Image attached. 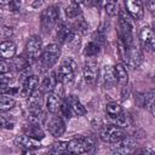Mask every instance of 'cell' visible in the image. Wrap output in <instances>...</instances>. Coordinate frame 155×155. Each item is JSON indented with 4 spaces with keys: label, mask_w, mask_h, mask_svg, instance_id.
I'll return each instance as SVG.
<instances>
[{
    "label": "cell",
    "mask_w": 155,
    "mask_h": 155,
    "mask_svg": "<svg viewBox=\"0 0 155 155\" xmlns=\"http://www.w3.org/2000/svg\"><path fill=\"white\" fill-rule=\"evenodd\" d=\"M46 127L53 137H61L65 132V124L63 119L56 114L50 116V119L46 121Z\"/></svg>",
    "instance_id": "ba28073f"
},
{
    "label": "cell",
    "mask_w": 155,
    "mask_h": 155,
    "mask_svg": "<svg viewBox=\"0 0 155 155\" xmlns=\"http://www.w3.org/2000/svg\"><path fill=\"white\" fill-rule=\"evenodd\" d=\"M99 137L105 143H117L120 139L126 137V132L121 126L117 125H109L101 130Z\"/></svg>",
    "instance_id": "52a82bcc"
},
{
    "label": "cell",
    "mask_w": 155,
    "mask_h": 155,
    "mask_svg": "<svg viewBox=\"0 0 155 155\" xmlns=\"http://www.w3.org/2000/svg\"><path fill=\"white\" fill-rule=\"evenodd\" d=\"M23 132H24V134H27L28 137L34 138V139H36V140H41V139L45 138V132L42 131V128L39 126L38 122H33V124H29V125L24 126Z\"/></svg>",
    "instance_id": "d6986e66"
},
{
    "label": "cell",
    "mask_w": 155,
    "mask_h": 155,
    "mask_svg": "<svg viewBox=\"0 0 155 155\" xmlns=\"http://www.w3.org/2000/svg\"><path fill=\"white\" fill-rule=\"evenodd\" d=\"M57 85H58V81H57L56 74L54 73H50L44 78V80L41 82V86H40V91L42 93H48L52 90H54V87Z\"/></svg>",
    "instance_id": "44dd1931"
},
{
    "label": "cell",
    "mask_w": 155,
    "mask_h": 155,
    "mask_svg": "<svg viewBox=\"0 0 155 155\" xmlns=\"http://www.w3.org/2000/svg\"><path fill=\"white\" fill-rule=\"evenodd\" d=\"M126 12L136 21L142 19L144 16V7L140 0H125Z\"/></svg>",
    "instance_id": "8fae6325"
},
{
    "label": "cell",
    "mask_w": 155,
    "mask_h": 155,
    "mask_svg": "<svg viewBox=\"0 0 155 155\" xmlns=\"http://www.w3.org/2000/svg\"><path fill=\"white\" fill-rule=\"evenodd\" d=\"M42 2H44V0H31V6L33 7H39V6L42 5Z\"/></svg>",
    "instance_id": "74e56055"
},
{
    "label": "cell",
    "mask_w": 155,
    "mask_h": 155,
    "mask_svg": "<svg viewBox=\"0 0 155 155\" xmlns=\"http://www.w3.org/2000/svg\"><path fill=\"white\" fill-rule=\"evenodd\" d=\"M28 65H29V62H28V59L25 58V56H24V57H23V56H21V57H13L12 67H13L16 70L23 71V70H25V69L28 68Z\"/></svg>",
    "instance_id": "d4e9b609"
},
{
    "label": "cell",
    "mask_w": 155,
    "mask_h": 155,
    "mask_svg": "<svg viewBox=\"0 0 155 155\" xmlns=\"http://www.w3.org/2000/svg\"><path fill=\"white\" fill-rule=\"evenodd\" d=\"M65 103L68 104V107L70 108V111L73 114V116H82L86 114V109L82 105V103L80 102V99L75 96V94H70L65 99Z\"/></svg>",
    "instance_id": "9a60e30c"
},
{
    "label": "cell",
    "mask_w": 155,
    "mask_h": 155,
    "mask_svg": "<svg viewBox=\"0 0 155 155\" xmlns=\"http://www.w3.org/2000/svg\"><path fill=\"white\" fill-rule=\"evenodd\" d=\"M12 92H16V90H12L11 87H8V84L0 82V94H11Z\"/></svg>",
    "instance_id": "836d02e7"
},
{
    "label": "cell",
    "mask_w": 155,
    "mask_h": 155,
    "mask_svg": "<svg viewBox=\"0 0 155 155\" xmlns=\"http://www.w3.org/2000/svg\"><path fill=\"white\" fill-rule=\"evenodd\" d=\"M98 73H99V70L94 62L88 61L84 64L82 74H84V79L87 84H93L98 78Z\"/></svg>",
    "instance_id": "2e32d148"
},
{
    "label": "cell",
    "mask_w": 155,
    "mask_h": 155,
    "mask_svg": "<svg viewBox=\"0 0 155 155\" xmlns=\"http://www.w3.org/2000/svg\"><path fill=\"white\" fill-rule=\"evenodd\" d=\"M73 30H74V33L75 31H79V33H85L87 29H88V24H87V22L85 21V19H82V18H80V19H78L75 23H74V25H73Z\"/></svg>",
    "instance_id": "4dcf8cb0"
},
{
    "label": "cell",
    "mask_w": 155,
    "mask_h": 155,
    "mask_svg": "<svg viewBox=\"0 0 155 155\" xmlns=\"http://www.w3.org/2000/svg\"><path fill=\"white\" fill-rule=\"evenodd\" d=\"M84 2H86L88 6H94V5H97L98 0H84Z\"/></svg>",
    "instance_id": "f35d334b"
},
{
    "label": "cell",
    "mask_w": 155,
    "mask_h": 155,
    "mask_svg": "<svg viewBox=\"0 0 155 155\" xmlns=\"http://www.w3.org/2000/svg\"><path fill=\"white\" fill-rule=\"evenodd\" d=\"M8 64L7 63H5L4 61H0V74L1 73H7L8 71Z\"/></svg>",
    "instance_id": "8d00e7d4"
},
{
    "label": "cell",
    "mask_w": 155,
    "mask_h": 155,
    "mask_svg": "<svg viewBox=\"0 0 155 155\" xmlns=\"http://www.w3.org/2000/svg\"><path fill=\"white\" fill-rule=\"evenodd\" d=\"M102 80L107 88H111L116 84V79L114 75V69L110 65H105L102 70Z\"/></svg>",
    "instance_id": "7402d4cb"
},
{
    "label": "cell",
    "mask_w": 155,
    "mask_h": 155,
    "mask_svg": "<svg viewBox=\"0 0 155 155\" xmlns=\"http://www.w3.org/2000/svg\"><path fill=\"white\" fill-rule=\"evenodd\" d=\"M78 69V64L73 58H65L58 67L56 74L58 84H69L74 80L75 73Z\"/></svg>",
    "instance_id": "7a4b0ae2"
},
{
    "label": "cell",
    "mask_w": 155,
    "mask_h": 155,
    "mask_svg": "<svg viewBox=\"0 0 155 155\" xmlns=\"http://www.w3.org/2000/svg\"><path fill=\"white\" fill-rule=\"evenodd\" d=\"M145 5H147L148 10L153 13L155 10V0H145Z\"/></svg>",
    "instance_id": "d590c367"
},
{
    "label": "cell",
    "mask_w": 155,
    "mask_h": 155,
    "mask_svg": "<svg viewBox=\"0 0 155 155\" xmlns=\"http://www.w3.org/2000/svg\"><path fill=\"white\" fill-rule=\"evenodd\" d=\"M7 5L11 12H18L21 10V0H11Z\"/></svg>",
    "instance_id": "d6a6232c"
},
{
    "label": "cell",
    "mask_w": 155,
    "mask_h": 155,
    "mask_svg": "<svg viewBox=\"0 0 155 155\" xmlns=\"http://www.w3.org/2000/svg\"><path fill=\"white\" fill-rule=\"evenodd\" d=\"M12 81V75L10 73H1L0 74V82L1 84H8Z\"/></svg>",
    "instance_id": "e575fe53"
},
{
    "label": "cell",
    "mask_w": 155,
    "mask_h": 155,
    "mask_svg": "<svg viewBox=\"0 0 155 155\" xmlns=\"http://www.w3.org/2000/svg\"><path fill=\"white\" fill-rule=\"evenodd\" d=\"M58 17H59V11L57 6H48L47 8H45L40 16L41 30L44 33H50L57 24Z\"/></svg>",
    "instance_id": "5b68a950"
},
{
    "label": "cell",
    "mask_w": 155,
    "mask_h": 155,
    "mask_svg": "<svg viewBox=\"0 0 155 155\" xmlns=\"http://www.w3.org/2000/svg\"><path fill=\"white\" fill-rule=\"evenodd\" d=\"M61 56V47L57 44H48L41 51L39 57V67L41 71H48L57 62Z\"/></svg>",
    "instance_id": "6da1fadb"
},
{
    "label": "cell",
    "mask_w": 155,
    "mask_h": 155,
    "mask_svg": "<svg viewBox=\"0 0 155 155\" xmlns=\"http://www.w3.org/2000/svg\"><path fill=\"white\" fill-rule=\"evenodd\" d=\"M143 102L144 105L149 109L150 114L154 115V91H149L148 93L143 94Z\"/></svg>",
    "instance_id": "f546056e"
},
{
    "label": "cell",
    "mask_w": 155,
    "mask_h": 155,
    "mask_svg": "<svg viewBox=\"0 0 155 155\" xmlns=\"http://www.w3.org/2000/svg\"><path fill=\"white\" fill-rule=\"evenodd\" d=\"M104 40H105V34H104V31H103L102 29H99V30H97V31L93 33V35H92V41H94V42H97L99 46H102V45L104 44Z\"/></svg>",
    "instance_id": "1f68e13d"
},
{
    "label": "cell",
    "mask_w": 155,
    "mask_h": 155,
    "mask_svg": "<svg viewBox=\"0 0 155 155\" xmlns=\"http://www.w3.org/2000/svg\"><path fill=\"white\" fill-rule=\"evenodd\" d=\"M105 111H107L108 116L111 119H120L122 116V107L120 104H117L116 102H109L107 104Z\"/></svg>",
    "instance_id": "603a6c76"
},
{
    "label": "cell",
    "mask_w": 155,
    "mask_h": 155,
    "mask_svg": "<svg viewBox=\"0 0 155 155\" xmlns=\"http://www.w3.org/2000/svg\"><path fill=\"white\" fill-rule=\"evenodd\" d=\"M99 50H101V46H99L97 42H94V41L91 40V41L85 46L84 54H85L86 57H93V56H96V54L99 52Z\"/></svg>",
    "instance_id": "484cf974"
},
{
    "label": "cell",
    "mask_w": 155,
    "mask_h": 155,
    "mask_svg": "<svg viewBox=\"0 0 155 155\" xmlns=\"http://www.w3.org/2000/svg\"><path fill=\"white\" fill-rule=\"evenodd\" d=\"M16 44L13 41L6 40L0 42V58L2 59H12L16 56Z\"/></svg>",
    "instance_id": "e0dca14e"
},
{
    "label": "cell",
    "mask_w": 155,
    "mask_h": 155,
    "mask_svg": "<svg viewBox=\"0 0 155 155\" xmlns=\"http://www.w3.org/2000/svg\"><path fill=\"white\" fill-rule=\"evenodd\" d=\"M16 105V101L7 94H0V111L11 110Z\"/></svg>",
    "instance_id": "cb8c5ba5"
},
{
    "label": "cell",
    "mask_w": 155,
    "mask_h": 155,
    "mask_svg": "<svg viewBox=\"0 0 155 155\" xmlns=\"http://www.w3.org/2000/svg\"><path fill=\"white\" fill-rule=\"evenodd\" d=\"M1 127H2V124H1V122H0V130H1Z\"/></svg>",
    "instance_id": "b9f144b4"
},
{
    "label": "cell",
    "mask_w": 155,
    "mask_h": 155,
    "mask_svg": "<svg viewBox=\"0 0 155 155\" xmlns=\"http://www.w3.org/2000/svg\"><path fill=\"white\" fill-rule=\"evenodd\" d=\"M11 0H0V5H6V4H8Z\"/></svg>",
    "instance_id": "ab89813d"
},
{
    "label": "cell",
    "mask_w": 155,
    "mask_h": 155,
    "mask_svg": "<svg viewBox=\"0 0 155 155\" xmlns=\"http://www.w3.org/2000/svg\"><path fill=\"white\" fill-rule=\"evenodd\" d=\"M63 97H62V92L57 91V86L54 87V90H52L51 92L47 93L46 97V108L51 114H56L59 111L61 104H62Z\"/></svg>",
    "instance_id": "9c48e42d"
},
{
    "label": "cell",
    "mask_w": 155,
    "mask_h": 155,
    "mask_svg": "<svg viewBox=\"0 0 155 155\" xmlns=\"http://www.w3.org/2000/svg\"><path fill=\"white\" fill-rule=\"evenodd\" d=\"M139 41L144 50L154 51L155 50V35L151 28L143 27L139 31Z\"/></svg>",
    "instance_id": "30bf717a"
},
{
    "label": "cell",
    "mask_w": 155,
    "mask_h": 155,
    "mask_svg": "<svg viewBox=\"0 0 155 155\" xmlns=\"http://www.w3.org/2000/svg\"><path fill=\"white\" fill-rule=\"evenodd\" d=\"M74 4H78V5H80V4H82L84 2V0H71Z\"/></svg>",
    "instance_id": "60d3db41"
},
{
    "label": "cell",
    "mask_w": 155,
    "mask_h": 155,
    "mask_svg": "<svg viewBox=\"0 0 155 155\" xmlns=\"http://www.w3.org/2000/svg\"><path fill=\"white\" fill-rule=\"evenodd\" d=\"M119 31H133V22L131 21V16L126 13L124 10H119Z\"/></svg>",
    "instance_id": "ac0fdd59"
},
{
    "label": "cell",
    "mask_w": 155,
    "mask_h": 155,
    "mask_svg": "<svg viewBox=\"0 0 155 155\" xmlns=\"http://www.w3.org/2000/svg\"><path fill=\"white\" fill-rule=\"evenodd\" d=\"M41 51H42V40L39 35H33L28 39L27 44H25V51H24V54H25V58L28 59L29 64L38 61L40 54H41Z\"/></svg>",
    "instance_id": "8992f818"
},
{
    "label": "cell",
    "mask_w": 155,
    "mask_h": 155,
    "mask_svg": "<svg viewBox=\"0 0 155 155\" xmlns=\"http://www.w3.org/2000/svg\"><path fill=\"white\" fill-rule=\"evenodd\" d=\"M48 153L51 154H65L67 150V143L65 142H54L48 149Z\"/></svg>",
    "instance_id": "4316f807"
},
{
    "label": "cell",
    "mask_w": 155,
    "mask_h": 155,
    "mask_svg": "<svg viewBox=\"0 0 155 155\" xmlns=\"http://www.w3.org/2000/svg\"><path fill=\"white\" fill-rule=\"evenodd\" d=\"M113 69H114V75H115L116 82L120 86H126L128 82V73H127L126 67L122 63H117Z\"/></svg>",
    "instance_id": "ffe728a7"
},
{
    "label": "cell",
    "mask_w": 155,
    "mask_h": 155,
    "mask_svg": "<svg viewBox=\"0 0 155 155\" xmlns=\"http://www.w3.org/2000/svg\"><path fill=\"white\" fill-rule=\"evenodd\" d=\"M94 147V142L90 137L80 136L67 143V150L70 154H86L90 153Z\"/></svg>",
    "instance_id": "277c9868"
},
{
    "label": "cell",
    "mask_w": 155,
    "mask_h": 155,
    "mask_svg": "<svg viewBox=\"0 0 155 155\" xmlns=\"http://www.w3.org/2000/svg\"><path fill=\"white\" fill-rule=\"evenodd\" d=\"M74 35H75L74 30L68 24H65L64 22L59 23L58 28L56 29V40L61 45L67 44V42H70L74 39Z\"/></svg>",
    "instance_id": "7c38bea8"
},
{
    "label": "cell",
    "mask_w": 155,
    "mask_h": 155,
    "mask_svg": "<svg viewBox=\"0 0 155 155\" xmlns=\"http://www.w3.org/2000/svg\"><path fill=\"white\" fill-rule=\"evenodd\" d=\"M105 12L109 16H116L119 12V5L117 0H107L105 1Z\"/></svg>",
    "instance_id": "f1b7e54d"
},
{
    "label": "cell",
    "mask_w": 155,
    "mask_h": 155,
    "mask_svg": "<svg viewBox=\"0 0 155 155\" xmlns=\"http://www.w3.org/2000/svg\"><path fill=\"white\" fill-rule=\"evenodd\" d=\"M39 87V76L36 75H28L25 76L23 84H22V88H21V96L23 98H28L34 91H36Z\"/></svg>",
    "instance_id": "4fadbf2b"
},
{
    "label": "cell",
    "mask_w": 155,
    "mask_h": 155,
    "mask_svg": "<svg viewBox=\"0 0 155 155\" xmlns=\"http://www.w3.org/2000/svg\"><path fill=\"white\" fill-rule=\"evenodd\" d=\"M15 144H16L18 148H21L24 153L31 151V150H35V149H39V148H40L39 140H36V139H34V138H30V137H28L27 134L16 137Z\"/></svg>",
    "instance_id": "5bb4252c"
},
{
    "label": "cell",
    "mask_w": 155,
    "mask_h": 155,
    "mask_svg": "<svg viewBox=\"0 0 155 155\" xmlns=\"http://www.w3.org/2000/svg\"><path fill=\"white\" fill-rule=\"evenodd\" d=\"M120 52H121L122 59L125 61L127 67L136 69L140 65L142 59H143V54H142L140 48L136 44H133L131 46H126V47L120 45Z\"/></svg>",
    "instance_id": "3957f363"
},
{
    "label": "cell",
    "mask_w": 155,
    "mask_h": 155,
    "mask_svg": "<svg viewBox=\"0 0 155 155\" xmlns=\"http://www.w3.org/2000/svg\"><path fill=\"white\" fill-rule=\"evenodd\" d=\"M80 15H81V8H80V6L78 4L73 2L71 5L65 7V16L68 18H76Z\"/></svg>",
    "instance_id": "83f0119b"
}]
</instances>
